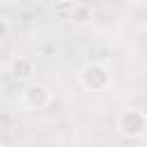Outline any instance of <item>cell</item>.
<instances>
[{"label":"cell","mask_w":147,"mask_h":147,"mask_svg":"<svg viewBox=\"0 0 147 147\" xmlns=\"http://www.w3.org/2000/svg\"><path fill=\"white\" fill-rule=\"evenodd\" d=\"M78 80H80V85H83L87 92H103V90L110 87V80H113V78H110L108 67H103V64H99V62H87V64L80 69Z\"/></svg>","instance_id":"obj_1"},{"label":"cell","mask_w":147,"mask_h":147,"mask_svg":"<svg viewBox=\"0 0 147 147\" xmlns=\"http://www.w3.org/2000/svg\"><path fill=\"white\" fill-rule=\"evenodd\" d=\"M117 129L126 138H140L147 131V115L138 108H126L117 117Z\"/></svg>","instance_id":"obj_2"},{"label":"cell","mask_w":147,"mask_h":147,"mask_svg":"<svg viewBox=\"0 0 147 147\" xmlns=\"http://www.w3.org/2000/svg\"><path fill=\"white\" fill-rule=\"evenodd\" d=\"M53 94L46 85L41 83H34V85H28L25 92H23V103L30 108V110H44L48 103H51Z\"/></svg>","instance_id":"obj_3"},{"label":"cell","mask_w":147,"mask_h":147,"mask_svg":"<svg viewBox=\"0 0 147 147\" xmlns=\"http://www.w3.org/2000/svg\"><path fill=\"white\" fill-rule=\"evenodd\" d=\"M9 74H11L16 80H28V78L34 74V60L23 57V55H16V57L9 62Z\"/></svg>","instance_id":"obj_4"},{"label":"cell","mask_w":147,"mask_h":147,"mask_svg":"<svg viewBox=\"0 0 147 147\" xmlns=\"http://www.w3.org/2000/svg\"><path fill=\"white\" fill-rule=\"evenodd\" d=\"M94 16V9L85 2H74L71 5V11H69V18L76 23V25H87Z\"/></svg>","instance_id":"obj_5"},{"label":"cell","mask_w":147,"mask_h":147,"mask_svg":"<svg viewBox=\"0 0 147 147\" xmlns=\"http://www.w3.org/2000/svg\"><path fill=\"white\" fill-rule=\"evenodd\" d=\"M9 34V21L5 16H0V39H5Z\"/></svg>","instance_id":"obj_6"}]
</instances>
